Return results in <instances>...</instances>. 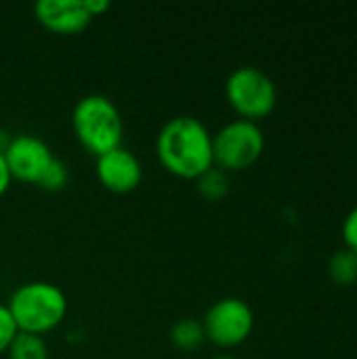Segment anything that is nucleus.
Segmentation results:
<instances>
[{
    "mask_svg": "<svg viewBox=\"0 0 357 359\" xmlns=\"http://www.w3.org/2000/svg\"><path fill=\"white\" fill-rule=\"evenodd\" d=\"M156 151L160 164L179 179L196 181L215 166L213 135L194 116L170 118L158 133Z\"/></svg>",
    "mask_w": 357,
    "mask_h": 359,
    "instance_id": "1",
    "label": "nucleus"
},
{
    "mask_svg": "<svg viewBox=\"0 0 357 359\" xmlns=\"http://www.w3.org/2000/svg\"><path fill=\"white\" fill-rule=\"evenodd\" d=\"M6 309L19 332L42 337L65 320L67 299L50 282H27L11 294Z\"/></svg>",
    "mask_w": 357,
    "mask_h": 359,
    "instance_id": "2",
    "label": "nucleus"
},
{
    "mask_svg": "<svg viewBox=\"0 0 357 359\" xmlns=\"http://www.w3.org/2000/svg\"><path fill=\"white\" fill-rule=\"evenodd\" d=\"M72 128L78 143L95 158L122 147L124 122L120 109L103 95H86L74 105Z\"/></svg>",
    "mask_w": 357,
    "mask_h": 359,
    "instance_id": "3",
    "label": "nucleus"
},
{
    "mask_svg": "<svg viewBox=\"0 0 357 359\" xmlns=\"http://www.w3.org/2000/svg\"><path fill=\"white\" fill-rule=\"evenodd\" d=\"M225 97L242 120L257 122L274 111L278 103V88L263 69L244 65L229 74L225 82Z\"/></svg>",
    "mask_w": 357,
    "mask_h": 359,
    "instance_id": "4",
    "label": "nucleus"
},
{
    "mask_svg": "<svg viewBox=\"0 0 357 359\" xmlns=\"http://www.w3.org/2000/svg\"><path fill=\"white\" fill-rule=\"evenodd\" d=\"M265 149V135L257 122L234 120L213 135V158L221 170H246Z\"/></svg>",
    "mask_w": 357,
    "mask_h": 359,
    "instance_id": "5",
    "label": "nucleus"
},
{
    "mask_svg": "<svg viewBox=\"0 0 357 359\" xmlns=\"http://www.w3.org/2000/svg\"><path fill=\"white\" fill-rule=\"evenodd\" d=\"M204 337L217 347L229 349L242 345L252 328H255V313L250 305L238 297H225L213 303L202 320Z\"/></svg>",
    "mask_w": 357,
    "mask_h": 359,
    "instance_id": "6",
    "label": "nucleus"
},
{
    "mask_svg": "<svg viewBox=\"0 0 357 359\" xmlns=\"http://www.w3.org/2000/svg\"><path fill=\"white\" fill-rule=\"evenodd\" d=\"M2 156L8 166L11 179H17L21 183H32V185L40 181V177L44 175V170L55 158L50 147L34 135L11 137Z\"/></svg>",
    "mask_w": 357,
    "mask_h": 359,
    "instance_id": "7",
    "label": "nucleus"
},
{
    "mask_svg": "<svg viewBox=\"0 0 357 359\" xmlns=\"http://www.w3.org/2000/svg\"><path fill=\"white\" fill-rule=\"evenodd\" d=\"M95 172L99 183L112 194H130L141 185L143 179V168L139 158L124 147H116L99 156L95 164Z\"/></svg>",
    "mask_w": 357,
    "mask_h": 359,
    "instance_id": "8",
    "label": "nucleus"
},
{
    "mask_svg": "<svg viewBox=\"0 0 357 359\" xmlns=\"http://www.w3.org/2000/svg\"><path fill=\"white\" fill-rule=\"evenodd\" d=\"M34 15L44 29L61 36H76L93 21L84 0H40L34 6Z\"/></svg>",
    "mask_w": 357,
    "mask_h": 359,
    "instance_id": "9",
    "label": "nucleus"
},
{
    "mask_svg": "<svg viewBox=\"0 0 357 359\" xmlns=\"http://www.w3.org/2000/svg\"><path fill=\"white\" fill-rule=\"evenodd\" d=\"M170 341L177 349L181 351H196L202 347V343L206 341L204 337V328H202V322L194 320V318H185V320H179L173 328H170Z\"/></svg>",
    "mask_w": 357,
    "mask_h": 359,
    "instance_id": "10",
    "label": "nucleus"
},
{
    "mask_svg": "<svg viewBox=\"0 0 357 359\" xmlns=\"http://www.w3.org/2000/svg\"><path fill=\"white\" fill-rule=\"evenodd\" d=\"M328 276L339 286H351L357 282V252L347 246L337 250L328 261Z\"/></svg>",
    "mask_w": 357,
    "mask_h": 359,
    "instance_id": "11",
    "label": "nucleus"
},
{
    "mask_svg": "<svg viewBox=\"0 0 357 359\" xmlns=\"http://www.w3.org/2000/svg\"><path fill=\"white\" fill-rule=\"evenodd\" d=\"M6 353L8 359H48V347L42 337L17 332Z\"/></svg>",
    "mask_w": 357,
    "mask_h": 359,
    "instance_id": "12",
    "label": "nucleus"
},
{
    "mask_svg": "<svg viewBox=\"0 0 357 359\" xmlns=\"http://www.w3.org/2000/svg\"><path fill=\"white\" fill-rule=\"evenodd\" d=\"M198 183V191L202 198H206L208 202H219L227 196L229 191V179H227V172L213 166L208 172H204L200 179H196Z\"/></svg>",
    "mask_w": 357,
    "mask_h": 359,
    "instance_id": "13",
    "label": "nucleus"
},
{
    "mask_svg": "<svg viewBox=\"0 0 357 359\" xmlns=\"http://www.w3.org/2000/svg\"><path fill=\"white\" fill-rule=\"evenodd\" d=\"M67 166L55 156L53 158V162L48 164V168L44 170V175L40 177V181L36 183L40 189H44V191H61L63 187H65V183H67Z\"/></svg>",
    "mask_w": 357,
    "mask_h": 359,
    "instance_id": "14",
    "label": "nucleus"
},
{
    "mask_svg": "<svg viewBox=\"0 0 357 359\" xmlns=\"http://www.w3.org/2000/svg\"><path fill=\"white\" fill-rule=\"evenodd\" d=\"M17 332L19 330H17V326H15L11 313H8L6 305L0 303V355L8 351V347H11L13 339L17 337Z\"/></svg>",
    "mask_w": 357,
    "mask_h": 359,
    "instance_id": "15",
    "label": "nucleus"
},
{
    "mask_svg": "<svg viewBox=\"0 0 357 359\" xmlns=\"http://www.w3.org/2000/svg\"><path fill=\"white\" fill-rule=\"evenodd\" d=\"M343 240L347 244L349 250L357 252V206L351 208V212L345 217V223H343Z\"/></svg>",
    "mask_w": 357,
    "mask_h": 359,
    "instance_id": "16",
    "label": "nucleus"
},
{
    "mask_svg": "<svg viewBox=\"0 0 357 359\" xmlns=\"http://www.w3.org/2000/svg\"><path fill=\"white\" fill-rule=\"evenodd\" d=\"M109 2L107 0H84V8H86V13L95 19V17H99V15H105L107 11H109Z\"/></svg>",
    "mask_w": 357,
    "mask_h": 359,
    "instance_id": "17",
    "label": "nucleus"
},
{
    "mask_svg": "<svg viewBox=\"0 0 357 359\" xmlns=\"http://www.w3.org/2000/svg\"><path fill=\"white\" fill-rule=\"evenodd\" d=\"M11 172H8V166H6V162H4V156L0 154V198L6 194V189H8V185H11Z\"/></svg>",
    "mask_w": 357,
    "mask_h": 359,
    "instance_id": "18",
    "label": "nucleus"
},
{
    "mask_svg": "<svg viewBox=\"0 0 357 359\" xmlns=\"http://www.w3.org/2000/svg\"><path fill=\"white\" fill-rule=\"evenodd\" d=\"M215 359H234V358H227V355H221V358H215Z\"/></svg>",
    "mask_w": 357,
    "mask_h": 359,
    "instance_id": "19",
    "label": "nucleus"
}]
</instances>
